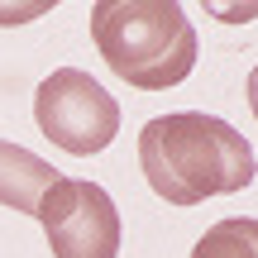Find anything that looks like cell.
<instances>
[{"instance_id": "6da1fadb", "label": "cell", "mask_w": 258, "mask_h": 258, "mask_svg": "<svg viewBox=\"0 0 258 258\" xmlns=\"http://www.w3.org/2000/svg\"><path fill=\"white\" fill-rule=\"evenodd\" d=\"M139 167L167 206H201L230 196L258 177L249 139L220 115H158L139 134Z\"/></svg>"}, {"instance_id": "7a4b0ae2", "label": "cell", "mask_w": 258, "mask_h": 258, "mask_svg": "<svg viewBox=\"0 0 258 258\" xmlns=\"http://www.w3.org/2000/svg\"><path fill=\"white\" fill-rule=\"evenodd\" d=\"M91 38L105 67L139 91L177 86L196 67V29L172 0H101L91 5Z\"/></svg>"}, {"instance_id": "3957f363", "label": "cell", "mask_w": 258, "mask_h": 258, "mask_svg": "<svg viewBox=\"0 0 258 258\" xmlns=\"http://www.w3.org/2000/svg\"><path fill=\"white\" fill-rule=\"evenodd\" d=\"M34 120L62 153L91 158L101 148H110V139L120 134V105L91 72L57 67L34 91Z\"/></svg>"}, {"instance_id": "277c9868", "label": "cell", "mask_w": 258, "mask_h": 258, "mask_svg": "<svg viewBox=\"0 0 258 258\" xmlns=\"http://www.w3.org/2000/svg\"><path fill=\"white\" fill-rule=\"evenodd\" d=\"M38 225L53 258H115L120 253V211L96 182L57 177L38 201Z\"/></svg>"}, {"instance_id": "5b68a950", "label": "cell", "mask_w": 258, "mask_h": 258, "mask_svg": "<svg viewBox=\"0 0 258 258\" xmlns=\"http://www.w3.org/2000/svg\"><path fill=\"white\" fill-rule=\"evenodd\" d=\"M57 177L62 172L48 167L38 153H29V148L0 139V206H15V211L34 215L38 201H43V191L57 182Z\"/></svg>"}, {"instance_id": "8992f818", "label": "cell", "mask_w": 258, "mask_h": 258, "mask_svg": "<svg viewBox=\"0 0 258 258\" xmlns=\"http://www.w3.org/2000/svg\"><path fill=\"white\" fill-rule=\"evenodd\" d=\"M191 258H258V220L253 215L215 220L211 230L196 239Z\"/></svg>"}, {"instance_id": "52a82bcc", "label": "cell", "mask_w": 258, "mask_h": 258, "mask_svg": "<svg viewBox=\"0 0 258 258\" xmlns=\"http://www.w3.org/2000/svg\"><path fill=\"white\" fill-rule=\"evenodd\" d=\"M249 110H253V120H258V67L249 72Z\"/></svg>"}]
</instances>
